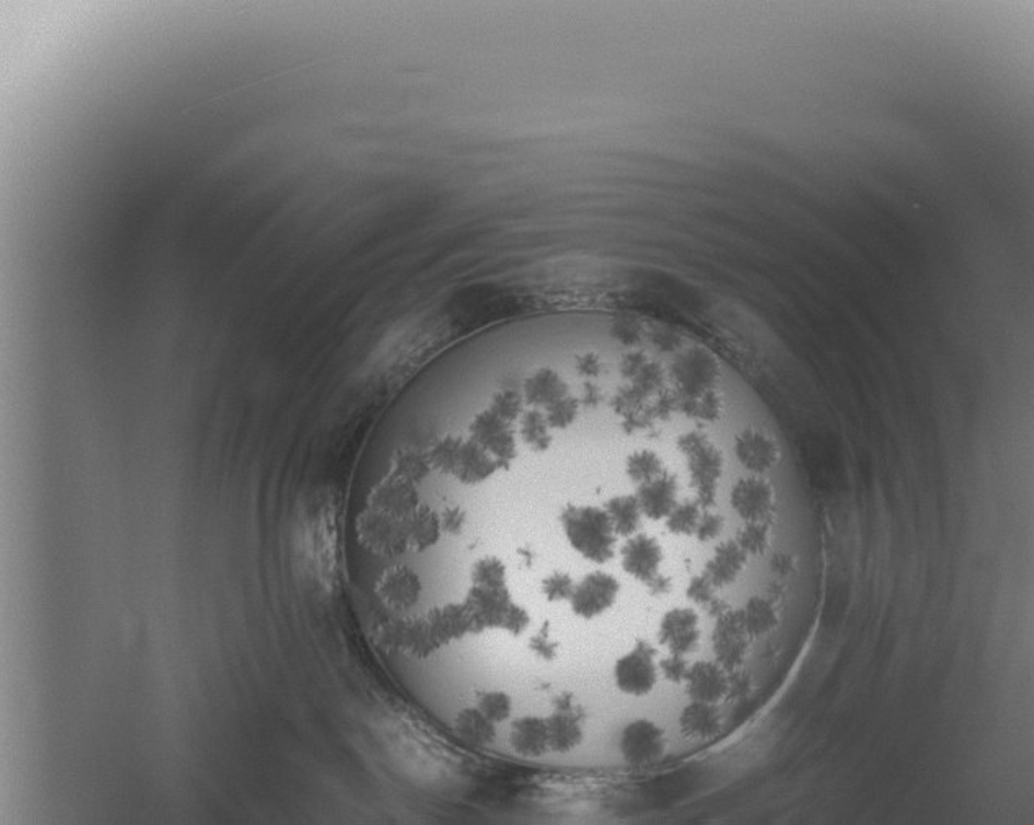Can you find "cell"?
Here are the masks:
<instances>
[{
	"label": "cell",
	"instance_id": "3957f363",
	"mask_svg": "<svg viewBox=\"0 0 1034 825\" xmlns=\"http://www.w3.org/2000/svg\"><path fill=\"white\" fill-rule=\"evenodd\" d=\"M730 678L732 675L712 660L693 663L685 685L689 702H707V705L716 706L723 701L729 702Z\"/></svg>",
	"mask_w": 1034,
	"mask_h": 825
},
{
	"label": "cell",
	"instance_id": "8992f818",
	"mask_svg": "<svg viewBox=\"0 0 1034 825\" xmlns=\"http://www.w3.org/2000/svg\"><path fill=\"white\" fill-rule=\"evenodd\" d=\"M748 554L745 553L739 541L719 544L706 566V576L712 580L717 589H725L736 582L740 573L745 570Z\"/></svg>",
	"mask_w": 1034,
	"mask_h": 825
},
{
	"label": "cell",
	"instance_id": "52a82bcc",
	"mask_svg": "<svg viewBox=\"0 0 1034 825\" xmlns=\"http://www.w3.org/2000/svg\"><path fill=\"white\" fill-rule=\"evenodd\" d=\"M743 623L753 640L771 636L781 626V612L771 596L756 595L743 606Z\"/></svg>",
	"mask_w": 1034,
	"mask_h": 825
},
{
	"label": "cell",
	"instance_id": "277c9868",
	"mask_svg": "<svg viewBox=\"0 0 1034 825\" xmlns=\"http://www.w3.org/2000/svg\"><path fill=\"white\" fill-rule=\"evenodd\" d=\"M735 454L740 464L753 474H765L775 468L779 461L775 439L756 429H746L736 438Z\"/></svg>",
	"mask_w": 1034,
	"mask_h": 825
},
{
	"label": "cell",
	"instance_id": "5b68a950",
	"mask_svg": "<svg viewBox=\"0 0 1034 825\" xmlns=\"http://www.w3.org/2000/svg\"><path fill=\"white\" fill-rule=\"evenodd\" d=\"M723 722L725 721L719 706L693 701L679 712L678 728L683 737L694 742H707L719 737Z\"/></svg>",
	"mask_w": 1034,
	"mask_h": 825
},
{
	"label": "cell",
	"instance_id": "ba28073f",
	"mask_svg": "<svg viewBox=\"0 0 1034 825\" xmlns=\"http://www.w3.org/2000/svg\"><path fill=\"white\" fill-rule=\"evenodd\" d=\"M736 541L748 556H765L771 544V534L766 523H746L736 534Z\"/></svg>",
	"mask_w": 1034,
	"mask_h": 825
},
{
	"label": "cell",
	"instance_id": "7a4b0ae2",
	"mask_svg": "<svg viewBox=\"0 0 1034 825\" xmlns=\"http://www.w3.org/2000/svg\"><path fill=\"white\" fill-rule=\"evenodd\" d=\"M730 504L745 523H766L775 513V488L765 478H742L732 488Z\"/></svg>",
	"mask_w": 1034,
	"mask_h": 825
},
{
	"label": "cell",
	"instance_id": "6da1fadb",
	"mask_svg": "<svg viewBox=\"0 0 1034 825\" xmlns=\"http://www.w3.org/2000/svg\"><path fill=\"white\" fill-rule=\"evenodd\" d=\"M295 550L300 569L318 590L333 593L341 577V534L339 507L328 491L309 498L300 511L295 530Z\"/></svg>",
	"mask_w": 1034,
	"mask_h": 825
}]
</instances>
